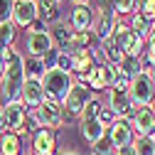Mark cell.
Listing matches in <instances>:
<instances>
[{
  "label": "cell",
  "mask_w": 155,
  "mask_h": 155,
  "mask_svg": "<svg viewBox=\"0 0 155 155\" xmlns=\"http://www.w3.org/2000/svg\"><path fill=\"white\" fill-rule=\"evenodd\" d=\"M3 76H0V104H12L20 101V91L25 84V57L15 47H8L3 54Z\"/></svg>",
  "instance_id": "cell-1"
},
{
  "label": "cell",
  "mask_w": 155,
  "mask_h": 155,
  "mask_svg": "<svg viewBox=\"0 0 155 155\" xmlns=\"http://www.w3.org/2000/svg\"><path fill=\"white\" fill-rule=\"evenodd\" d=\"M40 84H42V91H45V99L62 104V101L67 99L69 89L74 86V76H71L69 71H64V69H57V67H54V69H47V71L42 74Z\"/></svg>",
  "instance_id": "cell-2"
},
{
  "label": "cell",
  "mask_w": 155,
  "mask_h": 155,
  "mask_svg": "<svg viewBox=\"0 0 155 155\" xmlns=\"http://www.w3.org/2000/svg\"><path fill=\"white\" fill-rule=\"evenodd\" d=\"M91 99H94V91H91L86 84H81V81H74V86H71L69 94H67V99L62 101L64 121H69V118H79L81 111L86 108V104H89Z\"/></svg>",
  "instance_id": "cell-3"
},
{
  "label": "cell",
  "mask_w": 155,
  "mask_h": 155,
  "mask_svg": "<svg viewBox=\"0 0 155 155\" xmlns=\"http://www.w3.org/2000/svg\"><path fill=\"white\" fill-rule=\"evenodd\" d=\"M128 96H130V104L133 108H145L153 104L155 99V89L148 79V74H138V76H133L130 84H128Z\"/></svg>",
  "instance_id": "cell-4"
},
{
  "label": "cell",
  "mask_w": 155,
  "mask_h": 155,
  "mask_svg": "<svg viewBox=\"0 0 155 155\" xmlns=\"http://www.w3.org/2000/svg\"><path fill=\"white\" fill-rule=\"evenodd\" d=\"M35 116H37V121H40V128H47V130H54V133H57V128H62V123H64L62 104L49 101V99H45L40 106L35 108Z\"/></svg>",
  "instance_id": "cell-5"
},
{
  "label": "cell",
  "mask_w": 155,
  "mask_h": 155,
  "mask_svg": "<svg viewBox=\"0 0 155 155\" xmlns=\"http://www.w3.org/2000/svg\"><path fill=\"white\" fill-rule=\"evenodd\" d=\"M113 27H116V12H113V8H94V27H91V32H94V37L99 42H106V40H111L113 37Z\"/></svg>",
  "instance_id": "cell-6"
},
{
  "label": "cell",
  "mask_w": 155,
  "mask_h": 155,
  "mask_svg": "<svg viewBox=\"0 0 155 155\" xmlns=\"http://www.w3.org/2000/svg\"><path fill=\"white\" fill-rule=\"evenodd\" d=\"M25 118H27V108L20 101L12 104H3V121H5V130L15 133V135H25Z\"/></svg>",
  "instance_id": "cell-7"
},
{
  "label": "cell",
  "mask_w": 155,
  "mask_h": 155,
  "mask_svg": "<svg viewBox=\"0 0 155 155\" xmlns=\"http://www.w3.org/2000/svg\"><path fill=\"white\" fill-rule=\"evenodd\" d=\"M108 91V111L113 113V118H130V113L135 111L133 104H130V96H128V89H106Z\"/></svg>",
  "instance_id": "cell-8"
},
{
  "label": "cell",
  "mask_w": 155,
  "mask_h": 155,
  "mask_svg": "<svg viewBox=\"0 0 155 155\" xmlns=\"http://www.w3.org/2000/svg\"><path fill=\"white\" fill-rule=\"evenodd\" d=\"M106 138L111 140L113 150L130 145L133 138H135V133H133V128H130V121H128V118H116V121L106 128Z\"/></svg>",
  "instance_id": "cell-9"
},
{
  "label": "cell",
  "mask_w": 155,
  "mask_h": 155,
  "mask_svg": "<svg viewBox=\"0 0 155 155\" xmlns=\"http://www.w3.org/2000/svg\"><path fill=\"white\" fill-rule=\"evenodd\" d=\"M128 121H130V128L135 133V138H150L155 133V116H153V111L148 106L145 108H135Z\"/></svg>",
  "instance_id": "cell-10"
},
{
  "label": "cell",
  "mask_w": 155,
  "mask_h": 155,
  "mask_svg": "<svg viewBox=\"0 0 155 155\" xmlns=\"http://www.w3.org/2000/svg\"><path fill=\"white\" fill-rule=\"evenodd\" d=\"M37 20V5L35 0H15V8H12V25L17 30H27L32 22Z\"/></svg>",
  "instance_id": "cell-11"
},
{
  "label": "cell",
  "mask_w": 155,
  "mask_h": 155,
  "mask_svg": "<svg viewBox=\"0 0 155 155\" xmlns=\"http://www.w3.org/2000/svg\"><path fill=\"white\" fill-rule=\"evenodd\" d=\"M32 150L30 155H57V133L40 128L37 133H32Z\"/></svg>",
  "instance_id": "cell-12"
},
{
  "label": "cell",
  "mask_w": 155,
  "mask_h": 155,
  "mask_svg": "<svg viewBox=\"0 0 155 155\" xmlns=\"http://www.w3.org/2000/svg\"><path fill=\"white\" fill-rule=\"evenodd\" d=\"M71 32H91L94 27V8L91 5H74L69 12V22Z\"/></svg>",
  "instance_id": "cell-13"
},
{
  "label": "cell",
  "mask_w": 155,
  "mask_h": 155,
  "mask_svg": "<svg viewBox=\"0 0 155 155\" xmlns=\"http://www.w3.org/2000/svg\"><path fill=\"white\" fill-rule=\"evenodd\" d=\"M52 37L49 32H27V40H25V49L27 57H35V59H42V57L52 49Z\"/></svg>",
  "instance_id": "cell-14"
},
{
  "label": "cell",
  "mask_w": 155,
  "mask_h": 155,
  "mask_svg": "<svg viewBox=\"0 0 155 155\" xmlns=\"http://www.w3.org/2000/svg\"><path fill=\"white\" fill-rule=\"evenodd\" d=\"M116 42L121 45V49H123V57H135V59H140V54L145 52V40L143 37H138L130 27L123 32V35H118V37H113Z\"/></svg>",
  "instance_id": "cell-15"
},
{
  "label": "cell",
  "mask_w": 155,
  "mask_h": 155,
  "mask_svg": "<svg viewBox=\"0 0 155 155\" xmlns=\"http://www.w3.org/2000/svg\"><path fill=\"white\" fill-rule=\"evenodd\" d=\"M45 101V91H42V84L37 79H25L22 84V91H20V104L30 111H35L37 106H40Z\"/></svg>",
  "instance_id": "cell-16"
},
{
  "label": "cell",
  "mask_w": 155,
  "mask_h": 155,
  "mask_svg": "<svg viewBox=\"0 0 155 155\" xmlns=\"http://www.w3.org/2000/svg\"><path fill=\"white\" fill-rule=\"evenodd\" d=\"M79 133L89 145H94L101 135H106V128L99 123V118H81L79 121Z\"/></svg>",
  "instance_id": "cell-17"
},
{
  "label": "cell",
  "mask_w": 155,
  "mask_h": 155,
  "mask_svg": "<svg viewBox=\"0 0 155 155\" xmlns=\"http://www.w3.org/2000/svg\"><path fill=\"white\" fill-rule=\"evenodd\" d=\"M35 5H37V17L40 20H45L47 25L52 22H59V0H35Z\"/></svg>",
  "instance_id": "cell-18"
},
{
  "label": "cell",
  "mask_w": 155,
  "mask_h": 155,
  "mask_svg": "<svg viewBox=\"0 0 155 155\" xmlns=\"http://www.w3.org/2000/svg\"><path fill=\"white\" fill-rule=\"evenodd\" d=\"M94 32H71V37H69V42H67V49L64 52H69V54H74V52H84V49H91L94 47Z\"/></svg>",
  "instance_id": "cell-19"
},
{
  "label": "cell",
  "mask_w": 155,
  "mask_h": 155,
  "mask_svg": "<svg viewBox=\"0 0 155 155\" xmlns=\"http://www.w3.org/2000/svg\"><path fill=\"white\" fill-rule=\"evenodd\" d=\"M47 32H49V37H52V45L59 49V52H64V49H67V42H69V37H71V27H69L67 22H54Z\"/></svg>",
  "instance_id": "cell-20"
},
{
  "label": "cell",
  "mask_w": 155,
  "mask_h": 155,
  "mask_svg": "<svg viewBox=\"0 0 155 155\" xmlns=\"http://www.w3.org/2000/svg\"><path fill=\"white\" fill-rule=\"evenodd\" d=\"M0 155H22V138L5 130L0 135Z\"/></svg>",
  "instance_id": "cell-21"
},
{
  "label": "cell",
  "mask_w": 155,
  "mask_h": 155,
  "mask_svg": "<svg viewBox=\"0 0 155 155\" xmlns=\"http://www.w3.org/2000/svg\"><path fill=\"white\" fill-rule=\"evenodd\" d=\"M101 54H104V59L108 62V64H113V67H118L121 62H123V49H121V45L113 40H106V42H101Z\"/></svg>",
  "instance_id": "cell-22"
},
{
  "label": "cell",
  "mask_w": 155,
  "mask_h": 155,
  "mask_svg": "<svg viewBox=\"0 0 155 155\" xmlns=\"http://www.w3.org/2000/svg\"><path fill=\"white\" fill-rule=\"evenodd\" d=\"M47 71L42 59H35V57H25V79H42V74Z\"/></svg>",
  "instance_id": "cell-23"
},
{
  "label": "cell",
  "mask_w": 155,
  "mask_h": 155,
  "mask_svg": "<svg viewBox=\"0 0 155 155\" xmlns=\"http://www.w3.org/2000/svg\"><path fill=\"white\" fill-rule=\"evenodd\" d=\"M116 69H118V74H123L126 79H133V76L143 74V69H140V59H135V57H123V62L116 67Z\"/></svg>",
  "instance_id": "cell-24"
},
{
  "label": "cell",
  "mask_w": 155,
  "mask_h": 155,
  "mask_svg": "<svg viewBox=\"0 0 155 155\" xmlns=\"http://www.w3.org/2000/svg\"><path fill=\"white\" fill-rule=\"evenodd\" d=\"M111 8L116 12V17H130L138 8V0H111Z\"/></svg>",
  "instance_id": "cell-25"
},
{
  "label": "cell",
  "mask_w": 155,
  "mask_h": 155,
  "mask_svg": "<svg viewBox=\"0 0 155 155\" xmlns=\"http://www.w3.org/2000/svg\"><path fill=\"white\" fill-rule=\"evenodd\" d=\"M128 27H130L135 35H138V37H143V40H145L148 32H150V22L145 20V17H140L138 12H133V15L128 17Z\"/></svg>",
  "instance_id": "cell-26"
},
{
  "label": "cell",
  "mask_w": 155,
  "mask_h": 155,
  "mask_svg": "<svg viewBox=\"0 0 155 155\" xmlns=\"http://www.w3.org/2000/svg\"><path fill=\"white\" fill-rule=\"evenodd\" d=\"M133 150L135 155H155L153 138H133Z\"/></svg>",
  "instance_id": "cell-27"
},
{
  "label": "cell",
  "mask_w": 155,
  "mask_h": 155,
  "mask_svg": "<svg viewBox=\"0 0 155 155\" xmlns=\"http://www.w3.org/2000/svg\"><path fill=\"white\" fill-rule=\"evenodd\" d=\"M140 17H145L148 22H155V0H138V8H135Z\"/></svg>",
  "instance_id": "cell-28"
},
{
  "label": "cell",
  "mask_w": 155,
  "mask_h": 155,
  "mask_svg": "<svg viewBox=\"0 0 155 155\" xmlns=\"http://www.w3.org/2000/svg\"><path fill=\"white\" fill-rule=\"evenodd\" d=\"M91 155H113V145H111V140L106 135H101V138L91 145Z\"/></svg>",
  "instance_id": "cell-29"
},
{
  "label": "cell",
  "mask_w": 155,
  "mask_h": 155,
  "mask_svg": "<svg viewBox=\"0 0 155 155\" xmlns=\"http://www.w3.org/2000/svg\"><path fill=\"white\" fill-rule=\"evenodd\" d=\"M12 8L15 0H0V25H8L12 20Z\"/></svg>",
  "instance_id": "cell-30"
},
{
  "label": "cell",
  "mask_w": 155,
  "mask_h": 155,
  "mask_svg": "<svg viewBox=\"0 0 155 155\" xmlns=\"http://www.w3.org/2000/svg\"><path fill=\"white\" fill-rule=\"evenodd\" d=\"M145 54L155 62V22H150V32L145 37Z\"/></svg>",
  "instance_id": "cell-31"
},
{
  "label": "cell",
  "mask_w": 155,
  "mask_h": 155,
  "mask_svg": "<svg viewBox=\"0 0 155 155\" xmlns=\"http://www.w3.org/2000/svg\"><path fill=\"white\" fill-rule=\"evenodd\" d=\"M40 130V121H37V116H35V111H30L27 108V118H25V133H37Z\"/></svg>",
  "instance_id": "cell-32"
},
{
  "label": "cell",
  "mask_w": 155,
  "mask_h": 155,
  "mask_svg": "<svg viewBox=\"0 0 155 155\" xmlns=\"http://www.w3.org/2000/svg\"><path fill=\"white\" fill-rule=\"evenodd\" d=\"M57 57H59V49H57V47H52V49L42 57V62H45L47 69H54V67H57Z\"/></svg>",
  "instance_id": "cell-33"
},
{
  "label": "cell",
  "mask_w": 155,
  "mask_h": 155,
  "mask_svg": "<svg viewBox=\"0 0 155 155\" xmlns=\"http://www.w3.org/2000/svg\"><path fill=\"white\" fill-rule=\"evenodd\" d=\"M113 121H116V118H113V113H111L108 108H101V111H99V123H101L104 128H108Z\"/></svg>",
  "instance_id": "cell-34"
},
{
  "label": "cell",
  "mask_w": 155,
  "mask_h": 155,
  "mask_svg": "<svg viewBox=\"0 0 155 155\" xmlns=\"http://www.w3.org/2000/svg\"><path fill=\"white\" fill-rule=\"evenodd\" d=\"M47 30H49V25H47L45 20H40V17H37V20L27 27V32H47Z\"/></svg>",
  "instance_id": "cell-35"
},
{
  "label": "cell",
  "mask_w": 155,
  "mask_h": 155,
  "mask_svg": "<svg viewBox=\"0 0 155 155\" xmlns=\"http://www.w3.org/2000/svg\"><path fill=\"white\" fill-rule=\"evenodd\" d=\"M113 155H135L133 143H130V145H126V148H116V150H113Z\"/></svg>",
  "instance_id": "cell-36"
},
{
  "label": "cell",
  "mask_w": 155,
  "mask_h": 155,
  "mask_svg": "<svg viewBox=\"0 0 155 155\" xmlns=\"http://www.w3.org/2000/svg\"><path fill=\"white\" fill-rule=\"evenodd\" d=\"M5 133V121H3V104H0V135Z\"/></svg>",
  "instance_id": "cell-37"
},
{
  "label": "cell",
  "mask_w": 155,
  "mask_h": 155,
  "mask_svg": "<svg viewBox=\"0 0 155 155\" xmlns=\"http://www.w3.org/2000/svg\"><path fill=\"white\" fill-rule=\"evenodd\" d=\"M71 5H91V0H69Z\"/></svg>",
  "instance_id": "cell-38"
},
{
  "label": "cell",
  "mask_w": 155,
  "mask_h": 155,
  "mask_svg": "<svg viewBox=\"0 0 155 155\" xmlns=\"http://www.w3.org/2000/svg\"><path fill=\"white\" fill-rule=\"evenodd\" d=\"M148 79H150V84H153V89H155V67L148 71Z\"/></svg>",
  "instance_id": "cell-39"
},
{
  "label": "cell",
  "mask_w": 155,
  "mask_h": 155,
  "mask_svg": "<svg viewBox=\"0 0 155 155\" xmlns=\"http://www.w3.org/2000/svg\"><path fill=\"white\" fill-rule=\"evenodd\" d=\"M57 155H76V153H74V150H59Z\"/></svg>",
  "instance_id": "cell-40"
},
{
  "label": "cell",
  "mask_w": 155,
  "mask_h": 155,
  "mask_svg": "<svg viewBox=\"0 0 155 155\" xmlns=\"http://www.w3.org/2000/svg\"><path fill=\"white\" fill-rule=\"evenodd\" d=\"M3 69H5V62H3V57H0V76H3Z\"/></svg>",
  "instance_id": "cell-41"
},
{
  "label": "cell",
  "mask_w": 155,
  "mask_h": 155,
  "mask_svg": "<svg viewBox=\"0 0 155 155\" xmlns=\"http://www.w3.org/2000/svg\"><path fill=\"white\" fill-rule=\"evenodd\" d=\"M148 108H150V111H153V116H155V99H153V104H150Z\"/></svg>",
  "instance_id": "cell-42"
},
{
  "label": "cell",
  "mask_w": 155,
  "mask_h": 155,
  "mask_svg": "<svg viewBox=\"0 0 155 155\" xmlns=\"http://www.w3.org/2000/svg\"><path fill=\"white\" fill-rule=\"evenodd\" d=\"M150 138H153V145H155V133H153V135H150Z\"/></svg>",
  "instance_id": "cell-43"
},
{
  "label": "cell",
  "mask_w": 155,
  "mask_h": 155,
  "mask_svg": "<svg viewBox=\"0 0 155 155\" xmlns=\"http://www.w3.org/2000/svg\"><path fill=\"white\" fill-rule=\"evenodd\" d=\"M59 3H62V0H59Z\"/></svg>",
  "instance_id": "cell-44"
},
{
  "label": "cell",
  "mask_w": 155,
  "mask_h": 155,
  "mask_svg": "<svg viewBox=\"0 0 155 155\" xmlns=\"http://www.w3.org/2000/svg\"><path fill=\"white\" fill-rule=\"evenodd\" d=\"M27 155H30V153H27Z\"/></svg>",
  "instance_id": "cell-45"
}]
</instances>
